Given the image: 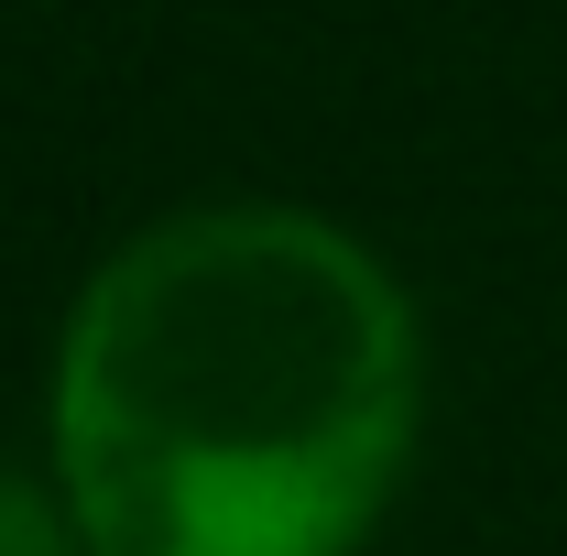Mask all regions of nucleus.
Instances as JSON below:
<instances>
[{
  "label": "nucleus",
  "mask_w": 567,
  "mask_h": 556,
  "mask_svg": "<svg viewBox=\"0 0 567 556\" xmlns=\"http://www.w3.org/2000/svg\"><path fill=\"white\" fill-rule=\"evenodd\" d=\"M425 436V328L317 208H175L76 284L55 513L76 556H360Z\"/></svg>",
  "instance_id": "1"
}]
</instances>
